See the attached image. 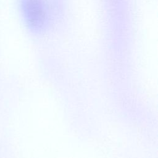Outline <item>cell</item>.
I'll return each instance as SVG.
<instances>
[{
	"mask_svg": "<svg viewBox=\"0 0 158 158\" xmlns=\"http://www.w3.org/2000/svg\"><path fill=\"white\" fill-rule=\"evenodd\" d=\"M23 10L29 24L35 28L43 24L44 8L41 0H24Z\"/></svg>",
	"mask_w": 158,
	"mask_h": 158,
	"instance_id": "obj_1",
	"label": "cell"
}]
</instances>
